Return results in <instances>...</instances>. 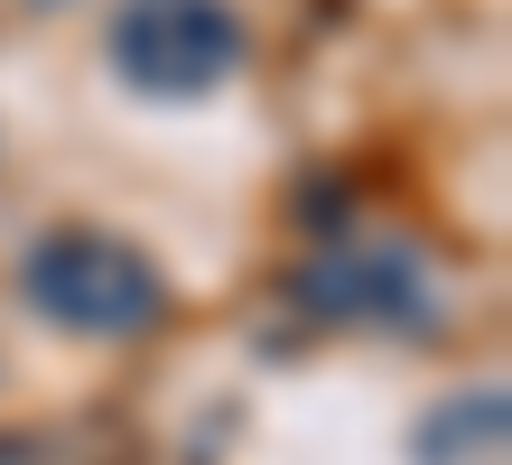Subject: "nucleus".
<instances>
[{"instance_id":"nucleus-1","label":"nucleus","mask_w":512,"mask_h":465,"mask_svg":"<svg viewBox=\"0 0 512 465\" xmlns=\"http://www.w3.org/2000/svg\"><path fill=\"white\" fill-rule=\"evenodd\" d=\"M122 66L149 84V93H196V84H215L233 66V19L215 10V0H140V10L122 19Z\"/></svg>"}]
</instances>
